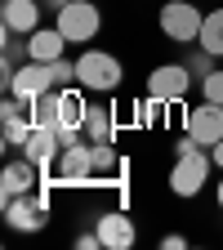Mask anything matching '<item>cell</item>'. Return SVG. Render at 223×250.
<instances>
[{"mask_svg": "<svg viewBox=\"0 0 223 250\" xmlns=\"http://www.w3.org/2000/svg\"><path fill=\"white\" fill-rule=\"evenodd\" d=\"M5 224L14 232H41L49 224V192L36 188V192H18V197H5Z\"/></svg>", "mask_w": 223, "mask_h": 250, "instance_id": "obj_5", "label": "cell"}, {"mask_svg": "<svg viewBox=\"0 0 223 250\" xmlns=\"http://www.w3.org/2000/svg\"><path fill=\"white\" fill-rule=\"evenodd\" d=\"M201 99L223 103V72H205V76H201Z\"/></svg>", "mask_w": 223, "mask_h": 250, "instance_id": "obj_16", "label": "cell"}, {"mask_svg": "<svg viewBox=\"0 0 223 250\" xmlns=\"http://www.w3.org/2000/svg\"><path fill=\"white\" fill-rule=\"evenodd\" d=\"M121 58L107 54V49H85L76 58V85L81 89H94V94H112L121 85Z\"/></svg>", "mask_w": 223, "mask_h": 250, "instance_id": "obj_3", "label": "cell"}, {"mask_svg": "<svg viewBox=\"0 0 223 250\" xmlns=\"http://www.w3.org/2000/svg\"><path fill=\"white\" fill-rule=\"evenodd\" d=\"M99 27H103L99 5H89V0H67V5H58V31H62L72 45L94 41V36H99Z\"/></svg>", "mask_w": 223, "mask_h": 250, "instance_id": "obj_7", "label": "cell"}, {"mask_svg": "<svg viewBox=\"0 0 223 250\" xmlns=\"http://www.w3.org/2000/svg\"><path fill=\"white\" fill-rule=\"evenodd\" d=\"M0 22H5V31L31 36V31L41 27V5L36 0H5V5H0Z\"/></svg>", "mask_w": 223, "mask_h": 250, "instance_id": "obj_12", "label": "cell"}, {"mask_svg": "<svg viewBox=\"0 0 223 250\" xmlns=\"http://www.w3.org/2000/svg\"><path fill=\"white\" fill-rule=\"evenodd\" d=\"M156 22H161V31H165L174 45H197V41H201L205 14H201L197 5H187V0H170V5H161Z\"/></svg>", "mask_w": 223, "mask_h": 250, "instance_id": "obj_6", "label": "cell"}, {"mask_svg": "<svg viewBox=\"0 0 223 250\" xmlns=\"http://www.w3.org/2000/svg\"><path fill=\"white\" fill-rule=\"evenodd\" d=\"M214 197H219V210H223V183H219V192H214Z\"/></svg>", "mask_w": 223, "mask_h": 250, "instance_id": "obj_20", "label": "cell"}, {"mask_svg": "<svg viewBox=\"0 0 223 250\" xmlns=\"http://www.w3.org/2000/svg\"><path fill=\"white\" fill-rule=\"evenodd\" d=\"M183 130L192 134L201 147H214V143L223 139V103L201 99L197 107H187V116H183Z\"/></svg>", "mask_w": 223, "mask_h": 250, "instance_id": "obj_8", "label": "cell"}, {"mask_svg": "<svg viewBox=\"0 0 223 250\" xmlns=\"http://www.w3.org/2000/svg\"><path fill=\"white\" fill-rule=\"evenodd\" d=\"M183 246H187V241H183L179 232H170V237H161V250H183Z\"/></svg>", "mask_w": 223, "mask_h": 250, "instance_id": "obj_17", "label": "cell"}, {"mask_svg": "<svg viewBox=\"0 0 223 250\" xmlns=\"http://www.w3.org/2000/svg\"><path fill=\"white\" fill-rule=\"evenodd\" d=\"M67 81H76V62H67V58H54V62L27 58L5 85H9V94H18L22 103H31V99H41V94H49V89H58V85H67Z\"/></svg>", "mask_w": 223, "mask_h": 250, "instance_id": "obj_1", "label": "cell"}, {"mask_svg": "<svg viewBox=\"0 0 223 250\" xmlns=\"http://www.w3.org/2000/svg\"><path fill=\"white\" fill-rule=\"evenodd\" d=\"M85 134H89V143H112L116 139V116H112V107H89L85 112Z\"/></svg>", "mask_w": 223, "mask_h": 250, "instance_id": "obj_14", "label": "cell"}, {"mask_svg": "<svg viewBox=\"0 0 223 250\" xmlns=\"http://www.w3.org/2000/svg\"><path fill=\"white\" fill-rule=\"evenodd\" d=\"M45 183H62V188L94 183V143H67V147L49 161Z\"/></svg>", "mask_w": 223, "mask_h": 250, "instance_id": "obj_4", "label": "cell"}, {"mask_svg": "<svg viewBox=\"0 0 223 250\" xmlns=\"http://www.w3.org/2000/svg\"><path fill=\"white\" fill-rule=\"evenodd\" d=\"M76 246L89 250V246H103V241H99V232H85V237H76Z\"/></svg>", "mask_w": 223, "mask_h": 250, "instance_id": "obj_18", "label": "cell"}, {"mask_svg": "<svg viewBox=\"0 0 223 250\" xmlns=\"http://www.w3.org/2000/svg\"><path fill=\"white\" fill-rule=\"evenodd\" d=\"M62 45H72L67 36H62L58 27H36L27 36V58H41V62H54V58H62Z\"/></svg>", "mask_w": 223, "mask_h": 250, "instance_id": "obj_13", "label": "cell"}, {"mask_svg": "<svg viewBox=\"0 0 223 250\" xmlns=\"http://www.w3.org/2000/svg\"><path fill=\"white\" fill-rule=\"evenodd\" d=\"M210 170H214V156H205L201 152V143L187 134L183 143H179V156H174V170H170V192L174 197H197L201 188H205V179H210Z\"/></svg>", "mask_w": 223, "mask_h": 250, "instance_id": "obj_2", "label": "cell"}, {"mask_svg": "<svg viewBox=\"0 0 223 250\" xmlns=\"http://www.w3.org/2000/svg\"><path fill=\"white\" fill-rule=\"evenodd\" d=\"M210 156H214V166H219V170H223V139H219V143H214V152H210Z\"/></svg>", "mask_w": 223, "mask_h": 250, "instance_id": "obj_19", "label": "cell"}, {"mask_svg": "<svg viewBox=\"0 0 223 250\" xmlns=\"http://www.w3.org/2000/svg\"><path fill=\"white\" fill-rule=\"evenodd\" d=\"M210 58H223V9H214V14H205V22H201V41H197Z\"/></svg>", "mask_w": 223, "mask_h": 250, "instance_id": "obj_15", "label": "cell"}, {"mask_svg": "<svg viewBox=\"0 0 223 250\" xmlns=\"http://www.w3.org/2000/svg\"><path fill=\"white\" fill-rule=\"evenodd\" d=\"M187 85H192V72L183 67V62H165V67H156L152 76H147V99H156V103H179L183 94H187Z\"/></svg>", "mask_w": 223, "mask_h": 250, "instance_id": "obj_9", "label": "cell"}, {"mask_svg": "<svg viewBox=\"0 0 223 250\" xmlns=\"http://www.w3.org/2000/svg\"><path fill=\"white\" fill-rule=\"evenodd\" d=\"M99 241H103V250H130L134 241H139V228H134V219L130 214H121V210H112V214H99Z\"/></svg>", "mask_w": 223, "mask_h": 250, "instance_id": "obj_11", "label": "cell"}, {"mask_svg": "<svg viewBox=\"0 0 223 250\" xmlns=\"http://www.w3.org/2000/svg\"><path fill=\"white\" fill-rule=\"evenodd\" d=\"M41 174H45V166H36L31 156H22V161H9L5 170H0V192H5V197H18V192H36V188L45 183Z\"/></svg>", "mask_w": 223, "mask_h": 250, "instance_id": "obj_10", "label": "cell"}]
</instances>
